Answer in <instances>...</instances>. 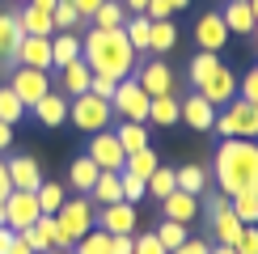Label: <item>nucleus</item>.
I'll return each mask as SVG.
<instances>
[{"instance_id":"obj_31","label":"nucleus","mask_w":258,"mask_h":254,"mask_svg":"<svg viewBox=\"0 0 258 254\" xmlns=\"http://www.w3.org/2000/svg\"><path fill=\"white\" fill-rule=\"evenodd\" d=\"M174 182H178V190L203 195V190H208V169L203 165H182V169H174Z\"/></svg>"},{"instance_id":"obj_57","label":"nucleus","mask_w":258,"mask_h":254,"mask_svg":"<svg viewBox=\"0 0 258 254\" xmlns=\"http://www.w3.org/2000/svg\"><path fill=\"white\" fill-rule=\"evenodd\" d=\"M0 225H5V199H0Z\"/></svg>"},{"instance_id":"obj_16","label":"nucleus","mask_w":258,"mask_h":254,"mask_svg":"<svg viewBox=\"0 0 258 254\" xmlns=\"http://www.w3.org/2000/svg\"><path fill=\"white\" fill-rule=\"evenodd\" d=\"M195 42H199V51H216V55H220V47L229 42L224 17H220V13H203V17L195 21Z\"/></svg>"},{"instance_id":"obj_26","label":"nucleus","mask_w":258,"mask_h":254,"mask_svg":"<svg viewBox=\"0 0 258 254\" xmlns=\"http://www.w3.org/2000/svg\"><path fill=\"white\" fill-rule=\"evenodd\" d=\"M178 110H182V102L174 98V93H161V98L148 102V123H157V127H174V123H178Z\"/></svg>"},{"instance_id":"obj_38","label":"nucleus","mask_w":258,"mask_h":254,"mask_svg":"<svg viewBox=\"0 0 258 254\" xmlns=\"http://www.w3.org/2000/svg\"><path fill=\"white\" fill-rule=\"evenodd\" d=\"M72 250H77V254H110V233H102L98 225H93V229L85 233V237H81Z\"/></svg>"},{"instance_id":"obj_21","label":"nucleus","mask_w":258,"mask_h":254,"mask_svg":"<svg viewBox=\"0 0 258 254\" xmlns=\"http://www.w3.org/2000/svg\"><path fill=\"white\" fill-rule=\"evenodd\" d=\"M21 38H26V34H21L17 9H0V59H5V64H13V51H17Z\"/></svg>"},{"instance_id":"obj_32","label":"nucleus","mask_w":258,"mask_h":254,"mask_svg":"<svg viewBox=\"0 0 258 254\" xmlns=\"http://www.w3.org/2000/svg\"><path fill=\"white\" fill-rule=\"evenodd\" d=\"M89 21H93L98 30H119L123 21H127V9H123V0H102V9H98V13H93Z\"/></svg>"},{"instance_id":"obj_51","label":"nucleus","mask_w":258,"mask_h":254,"mask_svg":"<svg viewBox=\"0 0 258 254\" xmlns=\"http://www.w3.org/2000/svg\"><path fill=\"white\" fill-rule=\"evenodd\" d=\"M123 9H127V17H136V13L148 9V0H123Z\"/></svg>"},{"instance_id":"obj_41","label":"nucleus","mask_w":258,"mask_h":254,"mask_svg":"<svg viewBox=\"0 0 258 254\" xmlns=\"http://www.w3.org/2000/svg\"><path fill=\"white\" fill-rule=\"evenodd\" d=\"M237 254H258V225H241V237L233 241Z\"/></svg>"},{"instance_id":"obj_13","label":"nucleus","mask_w":258,"mask_h":254,"mask_svg":"<svg viewBox=\"0 0 258 254\" xmlns=\"http://www.w3.org/2000/svg\"><path fill=\"white\" fill-rule=\"evenodd\" d=\"M13 64L21 68H38V72H51V38H21L17 51H13Z\"/></svg>"},{"instance_id":"obj_47","label":"nucleus","mask_w":258,"mask_h":254,"mask_svg":"<svg viewBox=\"0 0 258 254\" xmlns=\"http://www.w3.org/2000/svg\"><path fill=\"white\" fill-rule=\"evenodd\" d=\"M72 5H77V13H81L85 21H89V17H93V13L102 9V0H72Z\"/></svg>"},{"instance_id":"obj_6","label":"nucleus","mask_w":258,"mask_h":254,"mask_svg":"<svg viewBox=\"0 0 258 254\" xmlns=\"http://www.w3.org/2000/svg\"><path fill=\"white\" fill-rule=\"evenodd\" d=\"M216 132L224 136V140H258V106H250L245 98H233L229 106H224V114H216Z\"/></svg>"},{"instance_id":"obj_9","label":"nucleus","mask_w":258,"mask_h":254,"mask_svg":"<svg viewBox=\"0 0 258 254\" xmlns=\"http://www.w3.org/2000/svg\"><path fill=\"white\" fill-rule=\"evenodd\" d=\"M9 89H13L17 98H21V106L30 110L38 98H47V93H51V77H47V72H38V68H21V64H17L13 77H9Z\"/></svg>"},{"instance_id":"obj_10","label":"nucleus","mask_w":258,"mask_h":254,"mask_svg":"<svg viewBox=\"0 0 258 254\" xmlns=\"http://www.w3.org/2000/svg\"><path fill=\"white\" fill-rule=\"evenodd\" d=\"M38 216H42V212H38V199H34V190H9V195H5V225L13 229V233L30 229Z\"/></svg>"},{"instance_id":"obj_15","label":"nucleus","mask_w":258,"mask_h":254,"mask_svg":"<svg viewBox=\"0 0 258 254\" xmlns=\"http://www.w3.org/2000/svg\"><path fill=\"white\" fill-rule=\"evenodd\" d=\"M5 169H9V182H13V190H38V186H42L38 161H34V157H26V153L9 157V161H5Z\"/></svg>"},{"instance_id":"obj_23","label":"nucleus","mask_w":258,"mask_h":254,"mask_svg":"<svg viewBox=\"0 0 258 254\" xmlns=\"http://www.w3.org/2000/svg\"><path fill=\"white\" fill-rule=\"evenodd\" d=\"M220 17H224V30H229V34H241V38H245V34H250V30L258 26L245 0H229V5L220 9Z\"/></svg>"},{"instance_id":"obj_27","label":"nucleus","mask_w":258,"mask_h":254,"mask_svg":"<svg viewBox=\"0 0 258 254\" xmlns=\"http://www.w3.org/2000/svg\"><path fill=\"white\" fill-rule=\"evenodd\" d=\"M98 174H102V169L98 165H93L89 161V157H72V169H68V182H72V190H81V195H89V186L93 182H98Z\"/></svg>"},{"instance_id":"obj_2","label":"nucleus","mask_w":258,"mask_h":254,"mask_svg":"<svg viewBox=\"0 0 258 254\" xmlns=\"http://www.w3.org/2000/svg\"><path fill=\"white\" fill-rule=\"evenodd\" d=\"M216 182L220 195H241V190H254L258 195V140H224L216 148Z\"/></svg>"},{"instance_id":"obj_37","label":"nucleus","mask_w":258,"mask_h":254,"mask_svg":"<svg viewBox=\"0 0 258 254\" xmlns=\"http://www.w3.org/2000/svg\"><path fill=\"white\" fill-rule=\"evenodd\" d=\"M186 229H190V225H178V220H161V225H157L153 233H157V241H161V246H165V250H178L182 241L190 237Z\"/></svg>"},{"instance_id":"obj_53","label":"nucleus","mask_w":258,"mask_h":254,"mask_svg":"<svg viewBox=\"0 0 258 254\" xmlns=\"http://www.w3.org/2000/svg\"><path fill=\"white\" fill-rule=\"evenodd\" d=\"M208 254H237V250H233V246H220V241H212V250Z\"/></svg>"},{"instance_id":"obj_25","label":"nucleus","mask_w":258,"mask_h":254,"mask_svg":"<svg viewBox=\"0 0 258 254\" xmlns=\"http://www.w3.org/2000/svg\"><path fill=\"white\" fill-rule=\"evenodd\" d=\"M174 47H178V26H174V17L153 21V30H148V51H153V55H165V51H174Z\"/></svg>"},{"instance_id":"obj_29","label":"nucleus","mask_w":258,"mask_h":254,"mask_svg":"<svg viewBox=\"0 0 258 254\" xmlns=\"http://www.w3.org/2000/svg\"><path fill=\"white\" fill-rule=\"evenodd\" d=\"M161 165V157L153 153V144L148 148H140V153H127V161H123V174H136V178H148L153 169Z\"/></svg>"},{"instance_id":"obj_33","label":"nucleus","mask_w":258,"mask_h":254,"mask_svg":"<svg viewBox=\"0 0 258 254\" xmlns=\"http://www.w3.org/2000/svg\"><path fill=\"white\" fill-rule=\"evenodd\" d=\"M34 199H38V212H42V216H55L59 204L68 199V190H63L59 182H42V186L34 190Z\"/></svg>"},{"instance_id":"obj_20","label":"nucleus","mask_w":258,"mask_h":254,"mask_svg":"<svg viewBox=\"0 0 258 254\" xmlns=\"http://www.w3.org/2000/svg\"><path fill=\"white\" fill-rule=\"evenodd\" d=\"M30 110L38 114L42 127H59V123H68V98H63V93H55V89H51L47 98H38Z\"/></svg>"},{"instance_id":"obj_56","label":"nucleus","mask_w":258,"mask_h":254,"mask_svg":"<svg viewBox=\"0 0 258 254\" xmlns=\"http://www.w3.org/2000/svg\"><path fill=\"white\" fill-rule=\"evenodd\" d=\"M190 5V0H174V13H178V9H186Z\"/></svg>"},{"instance_id":"obj_48","label":"nucleus","mask_w":258,"mask_h":254,"mask_svg":"<svg viewBox=\"0 0 258 254\" xmlns=\"http://www.w3.org/2000/svg\"><path fill=\"white\" fill-rule=\"evenodd\" d=\"M13 246H17V233L9 229V225H0V254H9Z\"/></svg>"},{"instance_id":"obj_24","label":"nucleus","mask_w":258,"mask_h":254,"mask_svg":"<svg viewBox=\"0 0 258 254\" xmlns=\"http://www.w3.org/2000/svg\"><path fill=\"white\" fill-rule=\"evenodd\" d=\"M81 59V34H51V68H68Z\"/></svg>"},{"instance_id":"obj_52","label":"nucleus","mask_w":258,"mask_h":254,"mask_svg":"<svg viewBox=\"0 0 258 254\" xmlns=\"http://www.w3.org/2000/svg\"><path fill=\"white\" fill-rule=\"evenodd\" d=\"M30 5H34V9H42V13H51V9H55L59 0H30Z\"/></svg>"},{"instance_id":"obj_45","label":"nucleus","mask_w":258,"mask_h":254,"mask_svg":"<svg viewBox=\"0 0 258 254\" xmlns=\"http://www.w3.org/2000/svg\"><path fill=\"white\" fill-rule=\"evenodd\" d=\"M208 250H212V241H208V237H186L178 250H169V254H208Z\"/></svg>"},{"instance_id":"obj_55","label":"nucleus","mask_w":258,"mask_h":254,"mask_svg":"<svg viewBox=\"0 0 258 254\" xmlns=\"http://www.w3.org/2000/svg\"><path fill=\"white\" fill-rule=\"evenodd\" d=\"M245 5H250V13H254V21H258V0H245Z\"/></svg>"},{"instance_id":"obj_18","label":"nucleus","mask_w":258,"mask_h":254,"mask_svg":"<svg viewBox=\"0 0 258 254\" xmlns=\"http://www.w3.org/2000/svg\"><path fill=\"white\" fill-rule=\"evenodd\" d=\"M89 199H93V208L119 204V199H123V169H102L98 182L89 186Z\"/></svg>"},{"instance_id":"obj_4","label":"nucleus","mask_w":258,"mask_h":254,"mask_svg":"<svg viewBox=\"0 0 258 254\" xmlns=\"http://www.w3.org/2000/svg\"><path fill=\"white\" fill-rule=\"evenodd\" d=\"M93 199L89 195H77V199H63L59 212H55V225H59V250H72L85 233L93 229Z\"/></svg>"},{"instance_id":"obj_28","label":"nucleus","mask_w":258,"mask_h":254,"mask_svg":"<svg viewBox=\"0 0 258 254\" xmlns=\"http://www.w3.org/2000/svg\"><path fill=\"white\" fill-rule=\"evenodd\" d=\"M114 136H119V144H123V153H140V148H148V127L144 123H119L114 127Z\"/></svg>"},{"instance_id":"obj_7","label":"nucleus","mask_w":258,"mask_h":254,"mask_svg":"<svg viewBox=\"0 0 258 254\" xmlns=\"http://www.w3.org/2000/svg\"><path fill=\"white\" fill-rule=\"evenodd\" d=\"M148 93L140 89V81H136V72L132 77H123L119 85H114V98H110V110L119 114V119L127 123H148Z\"/></svg>"},{"instance_id":"obj_36","label":"nucleus","mask_w":258,"mask_h":254,"mask_svg":"<svg viewBox=\"0 0 258 254\" xmlns=\"http://www.w3.org/2000/svg\"><path fill=\"white\" fill-rule=\"evenodd\" d=\"M174 186H178V182H174V169H165V165H157L153 174L144 178V190H148L153 199H165V195H169Z\"/></svg>"},{"instance_id":"obj_39","label":"nucleus","mask_w":258,"mask_h":254,"mask_svg":"<svg viewBox=\"0 0 258 254\" xmlns=\"http://www.w3.org/2000/svg\"><path fill=\"white\" fill-rule=\"evenodd\" d=\"M132 254H169V250L157 241V233H140V237H132Z\"/></svg>"},{"instance_id":"obj_44","label":"nucleus","mask_w":258,"mask_h":254,"mask_svg":"<svg viewBox=\"0 0 258 254\" xmlns=\"http://www.w3.org/2000/svg\"><path fill=\"white\" fill-rule=\"evenodd\" d=\"M144 17H148V21H165V17H174V0H148Z\"/></svg>"},{"instance_id":"obj_34","label":"nucleus","mask_w":258,"mask_h":254,"mask_svg":"<svg viewBox=\"0 0 258 254\" xmlns=\"http://www.w3.org/2000/svg\"><path fill=\"white\" fill-rule=\"evenodd\" d=\"M229 208H233V216H237L241 225H258V195H254V190H241V195H233V199H229Z\"/></svg>"},{"instance_id":"obj_3","label":"nucleus","mask_w":258,"mask_h":254,"mask_svg":"<svg viewBox=\"0 0 258 254\" xmlns=\"http://www.w3.org/2000/svg\"><path fill=\"white\" fill-rule=\"evenodd\" d=\"M190 85H195L199 98H208L212 106H229L237 98V72L224 64L216 51H199L195 59H190Z\"/></svg>"},{"instance_id":"obj_11","label":"nucleus","mask_w":258,"mask_h":254,"mask_svg":"<svg viewBox=\"0 0 258 254\" xmlns=\"http://www.w3.org/2000/svg\"><path fill=\"white\" fill-rule=\"evenodd\" d=\"M93 225H98L102 233H136V225H140V208L136 204H106V208H98L93 212Z\"/></svg>"},{"instance_id":"obj_12","label":"nucleus","mask_w":258,"mask_h":254,"mask_svg":"<svg viewBox=\"0 0 258 254\" xmlns=\"http://www.w3.org/2000/svg\"><path fill=\"white\" fill-rule=\"evenodd\" d=\"M136 81H140V89H144L148 98L174 93V72H169V64H161V59H148V64H140Z\"/></svg>"},{"instance_id":"obj_42","label":"nucleus","mask_w":258,"mask_h":254,"mask_svg":"<svg viewBox=\"0 0 258 254\" xmlns=\"http://www.w3.org/2000/svg\"><path fill=\"white\" fill-rule=\"evenodd\" d=\"M114 85H119L114 77H102V72H93V81H89V93H93V98H102V102H110V98H114Z\"/></svg>"},{"instance_id":"obj_14","label":"nucleus","mask_w":258,"mask_h":254,"mask_svg":"<svg viewBox=\"0 0 258 254\" xmlns=\"http://www.w3.org/2000/svg\"><path fill=\"white\" fill-rule=\"evenodd\" d=\"M178 119L190 127V132H212V123H216V106L208 98H199V93H190V98H182V110Z\"/></svg>"},{"instance_id":"obj_58","label":"nucleus","mask_w":258,"mask_h":254,"mask_svg":"<svg viewBox=\"0 0 258 254\" xmlns=\"http://www.w3.org/2000/svg\"><path fill=\"white\" fill-rule=\"evenodd\" d=\"M250 34H254V47H258V26H254V30H250Z\"/></svg>"},{"instance_id":"obj_43","label":"nucleus","mask_w":258,"mask_h":254,"mask_svg":"<svg viewBox=\"0 0 258 254\" xmlns=\"http://www.w3.org/2000/svg\"><path fill=\"white\" fill-rule=\"evenodd\" d=\"M241 98L250 102V106H258V64H254V68H245V77H241Z\"/></svg>"},{"instance_id":"obj_22","label":"nucleus","mask_w":258,"mask_h":254,"mask_svg":"<svg viewBox=\"0 0 258 254\" xmlns=\"http://www.w3.org/2000/svg\"><path fill=\"white\" fill-rule=\"evenodd\" d=\"M17 21H21V34H30V38H51V34H55L51 13H42V9H34V5H21L17 9Z\"/></svg>"},{"instance_id":"obj_59","label":"nucleus","mask_w":258,"mask_h":254,"mask_svg":"<svg viewBox=\"0 0 258 254\" xmlns=\"http://www.w3.org/2000/svg\"><path fill=\"white\" fill-rule=\"evenodd\" d=\"M17 5H30V0H17Z\"/></svg>"},{"instance_id":"obj_19","label":"nucleus","mask_w":258,"mask_h":254,"mask_svg":"<svg viewBox=\"0 0 258 254\" xmlns=\"http://www.w3.org/2000/svg\"><path fill=\"white\" fill-rule=\"evenodd\" d=\"M89 81H93V72H89V64H85V59H72L68 68H59V93H63V98L89 93Z\"/></svg>"},{"instance_id":"obj_49","label":"nucleus","mask_w":258,"mask_h":254,"mask_svg":"<svg viewBox=\"0 0 258 254\" xmlns=\"http://www.w3.org/2000/svg\"><path fill=\"white\" fill-rule=\"evenodd\" d=\"M9 144H13V127H9V123H0V157L9 153Z\"/></svg>"},{"instance_id":"obj_30","label":"nucleus","mask_w":258,"mask_h":254,"mask_svg":"<svg viewBox=\"0 0 258 254\" xmlns=\"http://www.w3.org/2000/svg\"><path fill=\"white\" fill-rule=\"evenodd\" d=\"M148 30H153V21H148L144 13H136V17L123 21V34H127V42L136 47V55H144V51H148Z\"/></svg>"},{"instance_id":"obj_17","label":"nucleus","mask_w":258,"mask_h":254,"mask_svg":"<svg viewBox=\"0 0 258 254\" xmlns=\"http://www.w3.org/2000/svg\"><path fill=\"white\" fill-rule=\"evenodd\" d=\"M161 212H165V220H178V225H190V220L199 216V195H190V190H169L165 199H161Z\"/></svg>"},{"instance_id":"obj_5","label":"nucleus","mask_w":258,"mask_h":254,"mask_svg":"<svg viewBox=\"0 0 258 254\" xmlns=\"http://www.w3.org/2000/svg\"><path fill=\"white\" fill-rule=\"evenodd\" d=\"M68 119H72L77 132L93 136V132H106V127H110L114 110H110V102L93 98V93H77V98H68Z\"/></svg>"},{"instance_id":"obj_50","label":"nucleus","mask_w":258,"mask_h":254,"mask_svg":"<svg viewBox=\"0 0 258 254\" xmlns=\"http://www.w3.org/2000/svg\"><path fill=\"white\" fill-rule=\"evenodd\" d=\"M13 190V182H9V169H5V157H0V199Z\"/></svg>"},{"instance_id":"obj_8","label":"nucleus","mask_w":258,"mask_h":254,"mask_svg":"<svg viewBox=\"0 0 258 254\" xmlns=\"http://www.w3.org/2000/svg\"><path fill=\"white\" fill-rule=\"evenodd\" d=\"M85 157H89V161L98 165V169H123V161H127V153H123L119 136H114L110 127L89 136V148H85Z\"/></svg>"},{"instance_id":"obj_54","label":"nucleus","mask_w":258,"mask_h":254,"mask_svg":"<svg viewBox=\"0 0 258 254\" xmlns=\"http://www.w3.org/2000/svg\"><path fill=\"white\" fill-rule=\"evenodd\" d=\"M9 254H34V250H30V246H26V241H21V237H17V246H13V250H9Z\"/></svg>"},{"instance_id":"obj_46","label":"nucleus","mask_w":258,"mask_h":254,"mask_svg":"<svg viewBox=\"0 0 258 254\" xmlns=\"http://www.w3.org/2000/svg\"><path fill=\"white\" fill-rule=\"evenodd\" d=\"M132 237L136 233H110V254H132Z\"/></svg>"},{"instance_id":"obj_40","label":"nucleus","mask_w":258,"mask_h":254,"mask_svg":"<svg viewBox=\"0 0 258 254\" xmlns=\"http://www.w3.org/2000/svg\"><path fill=\"white\" fill-rule=\"evenodd\" d=\"M148 190H144V178H136V174H123V204H140Z\"/></svg>"},{"instance_id":"obj_1","label":"nucleus","mask_w":258,"mask_h":254,"mask_svg":"<svg viewBox=\"0 0 258 254\" xmlns=\"http://www.w3.org/2000/svg\"><path fill=\"white\" fill-rule=\"evenodd\" d=\"M81 59L89 64V72H102V77H114V81L136 72V47L127 42L123 26L119 30H98L93 26L81 38Z\"/></svg>"},{"instance_id":"obj_35","label":"nucleus","mask_w":258,"mask_h":254,"mask_svg":"<svg viewBox=\"0 0 258 254\" xmlns=\"http://www.w3.org/2000/svg\"><path fill=\"white\" fill-rule=\"evenodd\" d=\"M21 114H26V106H21V98L9 85H0V123H9V127H17L21 123Z\"/></svg>"}]
</instances>
